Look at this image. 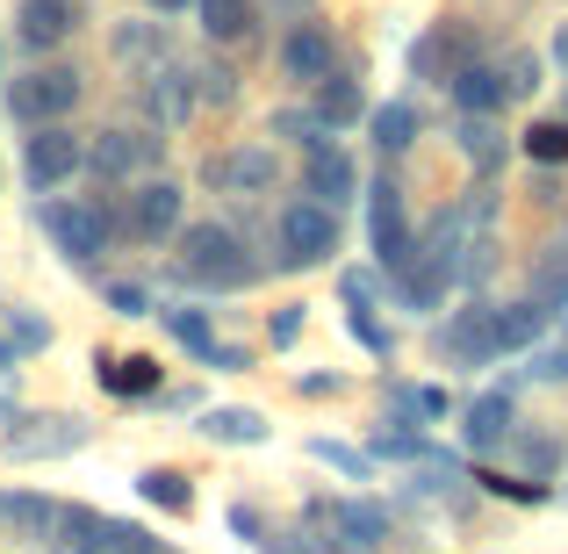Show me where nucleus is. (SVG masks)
Wrapping results in <instances>:
<instances>
[{
	"mask_svg": "<svg viewBox=\"0 0 568 554\" xmlns=\"http://www.w3.org/2000/svg\"><path fill=\"white\" fill-rule=\"evenodd\" d=\"M181 252H173V274L187 281V289H209V295H237L260 281V260L245 252V238L231 231V223H181Z\"/></svg>",
	"mask_w": 568,
	"mask_h": 554,
	"instance_id": "nucleus-1",
	"label": "nucleus"
},
{
	"mask_svg": "<svg viewBox=\"0 0 568 554\" xmlns=\"http://www.w3.org/2000/svg\"><path fill=\"white\" fill-rule=\"evenodd\" d=\"M324 260H338V209L310 202V194L281 202V216H274V266L281 274H303V266H324Z\"/></svg>",
	"mask_w": 568,
	"mask_h": 554,
	"instance_id": "nucleus-2",
	"label": "nucleus"
},
{
	"mask_svg": "<svg viewBox=\"0 0 568 554\" xmlns=\"http://www.w3.org/2000/svg\"><path fill=\"white\" fill-rule=\"evenodd\" d=\"M37 231L51 238L58 252H65L72 266H94L101 252H109V238H115V216L101 202H72V194H43L37 202Z\"/></svg>",
	"mask_w": 568,
	"mask_h": 554,
	"instance_id": "nucleus-3",
	"label": "nucleus"
},
{
	"mask_svg": "<svg viewBox=\"0 0 568 554\" xmlns=\"http://www.w3.org/2000/svg\"><path fill=\"white\" fill-rule=\"evenodd\" d=\"M80 94H87V80L72 66H58V58H37V72H22V80L8 87V109H14V123H65L72 109H80Z\"/></svg>",
	"mask_w": 568,
	"mask_h": 554,
	"instance_id": "nucleus-4",
	"label": "nucleus"
},
{
	"mask_svg": "<svg viewBox=\"0 0 568 554\" xmlns=\"http://www.w3.org/2000/svg\"><path fill=\"white\" fill-rule=\"evenodd\" d=\"M115 223H123V238H138V245H166L187 223V188L166 181V173H159V181H138L123 194V216Z\"/></svg>",
	"mask_w": 568,
	"mask_h": 554,
	"instance_id": "nucleus-5",
	"label": "nucleus"
},
{
	"mask_svg": "<svg viewBox=\"0 0 568 554\" xmlns=\"http://www.w3.org/2000/svg\"><path fill=\"white\" fill-rule=\"evenodd\" d=\"M159 159H166V130H101L94 144H87V159L80 167L94 173V188L101 181H130V173H152Z\"/></svg>",
	"mask_w": 568,
	"mask_h": 554,
	"instance_id": "nucleus-6",
	"label": "nucleus"
},
{
	"mask_svg": "<svg viewBox=\"0 0 568 554\" xmlns=\"http://www.w3.org/2000/svg\"><path fill=\"white\" fill-rule=\"evenodd\" d=\"M303 194L324 209H346L353 194H361V167H353V152L338 144V130H324V138L303 144Z\"/></svg>",
	"mask_w": 568,
	"mask_h": 554,
	"instance_id": "nucleus-7",
	"label": "nucleus"
},
{
	"mask_svg": "<svg viewBox=\"0 0 568 554\" xmlns=\"http://www.w3.org/2000/svg\"><path fill=\"white\" fill-rule=\"evenodd\" d=\"M367 238H375V266H382V274H403V266H410L417 231H410V209H403L396 181L367 188Z\"/></svg>",
	"mask_w": 568,
	"mask_h": 554,
	"instance_id": "nucleus-8",
	"label": "nucleus"
},
{
	"mask_svg": "<svg viewBox=\"0 0 568 554\" xmlns=\"http://www.w3.org/2000/svg\"><path fill=\"white\" fill-rule=\"evenodd\" d=\"M332 66H338V37H332V22H288V29H281V43H274V72H281L288 87H317Z\"/></svg>",
	"mask_w": 568,
	"mask_h": 554,
	"instance_id": "nucleus-9",
	"label": "nucleus"
},
{
	"mask_svg": "<svg viewBox=\"0 0 568 554\" xmlns=\"http://www.w3.org/2000/svg\"><path fill=\"white\" fill-rule=\"evenodd\" d=\"M80 159H87V144L72 138L65 123H37L22 138V173H29V188H37V194H58L72 173H80Z\"/></svg>",
	"mask_w": 568,
	"mask_h": 554,
	"instance_id": "nucleus-10",
	"label": "nucleus"
},
{
	"mask_svg": "<svg viewBox=\"0 0 568 554\" xmlns=\"http://www.w3.org/2000/svg\"><path fill=\"white\" fill-rule=\"evenodd\" d=\"M202 173H209V188H216V194H237V202H252V194H274L281 159H274V144H231V152H216Z\"/></svg>",
	"mask_w": 568,
	"mask_h": 554,
	"instance_id": "nucleus-11",
	"label": "nucleus"
},
{
	"mask_svg": "<svg viewBox=\"0 0 568 554\" xmlns=\"http://www.w3.org/2000/svg\"><path fill=\"white\" fill-rule=\"evenodd\" d=\"M439 353L454 367H489L497 361V339H489V303H460V310H446V324H439Z\"/></svg>",
	"mask_w": 568,
	"mask_h": 554,
	"instance_id": "nucleus-12",
	"label": "nucleus"
},
{
	"mask_svg": "<svg viewBox=\"0 0 568 554\" xmlns=\"http://www.w3.org/2000/svg\"><path fill=\"white\" fill-rule=\"evenodd\" d=\"M194 109H202V94H194V66L159 58V66H152V87H144V115H152L159 130H181Z\"/></svg>",
	"mask_w": 568,
	"mask_h": 554,
	"instance_id": "nucleus-13",
	"label": "nucleus"
},
{
	"mask_svg": "<svg viewBox=\"0 0 568 554\" xmlns=\"http://www.w3.org/2000/svg\"><path fill=\"white\" fill-rule=\"evenodd\" d=\"M317 518H332V533H338V554H375V547L388 541V504H367V497L317 504Z\"/></svg>",
	"mask_w": 568,
	"mask_h": 554,
	"instance_id": "nucleus-14",
	"label": "nucleus"
},
{
	"mask_svg": "<svg viewBox=\"0 0 568 554\" xmlns=\"http://www.w3.org/2000/svg\"><path fill=\"white\" fill-rule=\"evenodd\" d=\"M72 29H80V0H22V8H14V37L37 58H51Z\"/></svg>",
	"mask_w": 568,
	"mask_h": 554,
	"instance_id": "nucleus-15",
	"label": "nucleus"
},
{
	"mask_svg": "<svg viewBox=\"0 0 568 554\" xmlns=\"http://www.w3.org/2000/svg\"><path fill=\"white\" fill-rule=\"evenodd\" d=\"M0 446H8V461H51V454L87 446V425L80 417H29V425H14Z\"/></svg>",
	"mask_w": 568,
	"mask_h": 554,
	"instance_id": "nucleus-16",
	"label": "nucleus"
},
{
	"mask_svg": "<svg viewBox=\"0 0 568 554\" xmlns=\"http://www.w3.org/2000/svg\"><path fill=\"white\" fill-rule=\"evenodd\" d=\"M511 432H518V403L504 396V389H489V396H475L468 411H460V440H468V454H497Z\"/></svg>",
	"mask_w": 568,
	"mask_h": 554,
	"instance_id": "nucleus-17",
	"label": "nucleus"
},
{
	"mask_svg": "<svg viewBox=\"0 0 568 554\" xmlns=\"http://www.w3.org/2000/svg\"><path fill=\"white\" fill-rule=\"evenodd\" d=\"M446 94H454V109H460V115H504L511 87H504V66L475 58V66H460L454 80H446Z\"/></svg>",
	"mask_w": 568,
	"mask_h": 554,
	"instance_id": "nucleus-18",
	"label": "nucleus"
},
{
	"mask_svg": "<svg viewBox=\"0 0 568 554\" xmlns=\"http://www.w3.org/2000/svg\"><path fill=\"white\" fill-rule=\"evenodd\" d=\"M540 332H547V310L532 303H489V339H497V353H526V346H540Z\"/></svg>",
	"mask_w": 568,
	"mask_h": 554,
	"instance_id": "nucleus-19",
	"label": "nucleus"
},
{
	"mask_svg": "<svg viewBox=\"0 0 568 554\" xmlns=\"http://www.w3.org/2000/svg\"><path fill=\"white\" fill-rule=\"evenodd\" d=\"M94 382L109 389V396H159V361L152 353H130V361L94 353Z\"/></svg>",
	"mask_w": 568,
	"mask_h": 554,
	"instance_id": "nucleus-20",
	"label": "nucleus"
},
{
	"mask_svg": "<svg viewBox=\"0 0 568 554\" xmlns=\"http://www.w3.org/2000/svg\"><path fill=\"white\" fill-rule=\"evenodd\" d=\"M194 14H202L209 43H245L260 29V0H194Z\"/></svg>",
	"mask_w": 568,
	"mask_h": 554,
	"instance_id": "nucleus-21",
	"label": "nucleus"
},
{
	"mask_svg": "<svg viewBox=\"0 0 568 554\" xmlns=\"http://www.w3.org/2000/svg\"><path fill=\"white\" fill-rule=\"evenodd\" d=\"M51 554H101V512L94 504H58L51 512Z\"/></svg>",
	"mask_w": 568,
	"mask_h": 554,
	"instance_id": "nucleus-22",
	"label": "nucleus"
},
{
	"mask_svg": "<svg viewBox=\"0 0 568 554\" xmlns=\"http://www.w3.org/2000/svg\"><path fill=\"white\" fill-rule=\"evenodd\" d=\"M202 440H216V446H266V417L245 411V403H216V411H202Z\"/></svg>",
	"mask_w": 568,
	"mask_h": 554,
	"instance_id": "nucleus-23",
	"label": "nucleus"
},
{
	"mask_svg": "<svg viewBox=\"0 0 568 554\" xmlns=\"http://www.w3.org/2000/svg\"><path fill=\"white\" fill-rule=\"evenodd\" d=\"M367 130H375V152H382V159H403V152L417 144V109H410V101L367 109Z\"/></svg>",
	"mask_w": 568,
	"mask_h": 554,
	"instance_id": "nucleus-24",
	"label": "nucleus"
},
{
	"mask_svg": "<svg viewBox=\"0 0 568 554\" xmlns=\"http://www.w3.org/2000/svg\"><path fill=\"white\" fill-rule=\"evenodd\" d=\"M361 115H367L361 80H338V72H324V80H317V123H324V130H346V123H361Z\"/></svg>",
	"mask_w": 568,
	"mask_h": 554,
	"instance_id": "nucleus-25",
	"label": "nucleus"
},
{
	"mask_svg": "<svg viewBox=\"0 0 568 554\" xmlns=\"http://www.w3.org/2000/svg\"><path fill=\"white\" fill-rule=\"evenodd\" d=\"M532 303L555 318V310H568V238H555V245L540 252V266H532Z\"/></svg>",
	"mask_w": 568,
	"mask_h": 554,
	"instance_id": "nucleus-26",
	"label": "nucleus"
},
{
	"mask_svg": "<svg viewBox=\"0 0 568 554\" xmlns=\"http://www.w3.org/2000/svg\"><path fill=\"white\" fill-rule=\"evenodd\" d=\"M460 152H468L475 173H497L504 167V130H497V115H460Z\"/></svg>",
	"mask_w": 568,
	"mask_h": 554,
	"instance_id": "nucleus-27",
	"label": "nucleus"
},
{
	"mask_svg": "<svg viewBox=\"0 0 568 554\" xmlns=\"http://www.w3.org/2000/svg\"><path fill=\"white\" fill-rule=\"evenodd\" d=\"M159 324H166L173 339H181V346L194 353V361H202L209 346H216V318H209V310H187V303H173V310H152Z\"/></svg>",
	"mask_w": 568,
	"mask_h": 554,
	"instance_id": "nucleus-28",
	"label": "nucleus"
},
{
	"mask_svg": "<svg viewBox=\"0 0 568 554\" xmlns=\"http://www.w3.org/2000/svg\"><path fill=\"white\" fill-rule=\"evenodd\" d=\"M51 512H58V504L51 497H29V490L0 497V518L14 526V541H43V533H51Z\"/></svg>",
	"mask_w": 568,
	"mask_h": 554,
	"instance_id": "nucleus-29",
	"label": "nucleus"
},
{
	"mask_svg": "<svg viewBox=\"0 0 568 554\" xmlns=\"http://www.w3.org/2000/svg\"><path fill=\"white\" fill-rule=\"evenodd\" d=\"M138 497H144V504H159V512H187L194 490H187V475H181V469H144V475H138Z\"/></svg>",
	"mask_w": 568,
	"mask_h": 554,
	"instance_id": "nucleus-30",
	"label": "nucleus"
},
{
	"mask_svg": "<svg viewBox=\"0 0 568 554\" xmlns=\"http://www.w3.org/2000/svg\"><path fill=\"white\" fill-rule=\"evenodd\" d=\"M504 446H511V454H518V461L532 469V483H547V475L561 469V440H540V432H511Z\"/></svg>",
	"mask_w": 568,
	"mask_h": 554,
	"instance_id": "nucleus-31",
	"label": "nucleus"
},
{
	"mask_svg": "<svg viewBox=\"0 0 568 554\" xmlns=\"http://www.w3.org/2000/svg\"><path fill=\"white\" fill-rule=\"evenodd\" d=\"M101 554H166V541H152L130 518H101Z\"/></svg>",
	"mask_w": 568,
	"mask_h": 554,
	"instance_id": "nucleus-32",
	"label": "nucleus"
},
{
	"mask_svg": "<svg viewBox=\"0 0 568 554\" xmlns=\"http://www.w3.org/2000/svg\"><path fill=\"white\" fill-rule=\"evenodd\" d=\"M526 159H532V167H561V159H568V123H555V115L532 123L526 130Z\"/></svg>",
	"mask_w": 568,
	"mask_h": 554,
	"instance_id": "nucleus-33",
	"label": "nucleus"
},
{
	"mask_svg": "<svg viewBox=\"0 0 568 554\" xmlns=\"http://www.w3.org/2000/svg\"><path fill=\"white\" fill-rule=\"evenodd\" d=\"M115 58H166V29L159 22H123L115 29Z\"/></svg>",
	"mask_w": 568,
	"mask_h": 554,
	"instance_id": "nucleus-34",
	"label": "nucleus"
},
{
	"mask_svg": "<svg viewBox=\"0 0 568 554\" xmlns=\"http://www.w3.org/2000/svg\"><path fill=\"white\" fill-rule=\"evenodd\" d=\"M504 87H511V101H532V94H540V58H532V51H511V58H504Z\"/></svg>",
	"mask_w": 568,
	"mask_h": 554,
	"instance_id": "nucleus-35",
	"label": "nucleus"
},
{
	"mask_svg": "<svg viewBox=\"0 0 568 554\" xmlns=\"http://www.w3.org/2000/svg\"><path fill=\"white\" fill-rule=\"evenodd\" d=\"M388 289V274L375 266V274H367V266H353V274H338V295H346V310H375V295Z\"/></svg>",
	"mask_w": 568,
	"mask_h": 554,
	"instance_id": "nucleus-36",
	"label": "nucleus"
},
{
	"mask_svg": "<svg viewBox=\"0 0 568 554\" xmlns=\"http://www.w3.org/2000/svg\"><path fill=\"white\" fill-rule=\"evenodd\" d=\"M194 94L202 101H237V72L209 58V66H194Z\"/></svg>",
	"mask_w": 568,
	"mask_h": 554,
	"instance_id": "nucleus-37",
	"label": "nucleus"
},
{
	"mask_svg": "<svg viewBox=\"0 0 568 554\" xmlns=\"http://www.w3.org/2000/svg\"><path fill=\"white\" fill-rule=\"evenodd\" d=\"M310 454H317L324 469H338V475H353V483H367V454H353V446H338V440H310Z\"/></svg>",
	"mask_w": 568,
	"mask_h": 554,
	"instance_id": "nucleus-38",
	"label": "nucleus"
},
{
	"mask_svg": "<svg viewBox=\"0 0 568 554\" xmlns=\"http://www.w3.org/2000/svg\"><path fill=\"white\" fill-rule=\"evenodd\" d=\"M109 310L115 318H152V289H138V281H109Z\"/></svg>",
	"mask_w": 568,
	"mask_h": 554,
	"instance_id": "nucleus-39",
	"label": "nucleus"
},
{
	"mask_svg": "<svg viewBox=\"0 0 568 554\" xmlns=\"http://www.w3.org/2000/svg\"><path fill=\"white\" fill-rule=\"evenodd\" d=\"M346 318H353V339H361V346L375 353V361H396V332H382V324L367 318V310H346Z\"/></svg>",
	"mask_w": 568,
	"mask_h": 554,
	"instance_id": "nucleus-40",
	"label": "nucleus"
},
{
	"mask_svg": "<svg viewBox=\"0 0 568 554\" xmlns=\"http://www.w3.org/2000/svg\"><path fill=\"white\" fill-rule=\"evenodd\" d=\"M274 138L310 144V138H324V123H317V115H303V109H281V115H274Z\"/></svg>",
	"mask_w": 568,
	"mask_h": 554,
	"instance_id": "nucleus-41",
	"label": "nucleus"
},
{
	"mask_svg": "<svg viewBox=\"0 0 568 554\" xmlns=\"http://www.w3.org/2000/svg\"><path fill=\"white\" fill-rule=\"evenodd\" d=\"M483 490H497V497H511V504H547V483H504V475H483Z\"/></svg>",
	"mask_w": 568,
	"mask_h": 554,
	"instance_id": "nucleus-42",
	"label": "nucleus"
},
{
	"mask_svg": "<svg viewBox=\"0 0 568 554\" xmlns=\"http://www.w3.org/2000/svg\"><path fill=\"white\" fill-rule=\"evenodd\" d=\"M8 332H14V339H8L14 353H37V346H51V324H37V318H14Z\"/></svg>",
	"mask_w": 568,
	"mask_h": 554,
	"instance_id": "nucleus-43",
	"label": "nucleus"
},
{
	"mask_svg": "<svg viewBox=\"0 0 568 554\" xmlns=\"http://www.w3.org/2000/svg\"><path fill=\"white\" fill-rule=\"evenodd\" d=\"M532 382H568V346H540V353H532Z\"/></svg>",
	"mask_w": 568,
	"mask_h": 554,
	"instance_id": "nucleus-44",
	"label": "nucleus"
},
{
	"mask_svg": "<svg viewBox=\"0 0 568 554\" xmlns=\"http://www.w3.org/2000/svg\"><path fill=\"white\" fill-rule=\"evenodd\" d=\"M260 547H266V554H332V547H310L303 533H266Z\"/></svg>",
	"mask_w": 568,
	"mask_h": 554,
	"instance_id": "nucleus-45",
	"label": "nucleus"
},
{
	"mask_svg": "<svg viewBox=\"0 0 568 554\" xmlns=\"http://www.w3.org/2000/svg\"><path fill=\"white\" fill-rule=\"evenodd\" d=\"M231 533H245L252 547L266 541V526H260V512H252V504H231Z\"/></svg>",
	"mask_w": 568,
	"mask_h": 554,
	"instance_id": "nucleus-46",
	"label": "nucleus"
},
{
	"mask_svg": "<svg viewBox=\"0 0 568 554\" xmlns=\"http://www.w3.org/2000/svg\"><path fill=\"white\" fill-rule=\"evenodd\" d=\"M202 367H216V374H237V367H245V353H237V346H209V353H202Z\"/></svg>",
	"mask_w": 568,
	"mask_h": 554,
	"instance_id": "nucleus-47",
	"label": "nucleus"
},
{
	"mask_svg": "<svg viewBox=\"0 0 568 554\" xmlns=\"http://www.w3.org/2000/svg\"><path fill=\"white\" fill-rule=\"evenodd\" d=\"M295 339H303V310H281L274 318V346H295Z\"/></svg>",
	"mask_w": 568,
	"mask_h": 554,
	"instance_id": "nucleus-48",
	"label": "nucleus"
},
{
	"mask_svg": "<svg viewBox=\"0 0 568 554\" xmlns=\"http://www.w3.org/2000/svg\"><path fill=\"white\" fill-rule=\"evenodd\" d=\"M555 66H561V72H568V22H561V29H555Z\"/></svg>",
	"mask_w": 568,
	"mask_h": 554,
	"instance_id": "nucleus-49",
	"label": "nucleus"
},
{
	"mask_svg": "<svg viewBox=\"0 0 568 554\" xmlns=\"http://www.w3.org/2000/svg\"><path fill=\"white\" fill-rule=\"evenodd\" d=\"M152 8H159V14H187L194 0H152Z\"/></svg>",
	"mask_w": 568,
	"mask_h": 554,
	"instance_id": "nucleus-50",
	"label": "nucleus"
},
{
	"mask_svg": "<svg viewBox=\"0 0 568 554\" xmlns=\"http://www.w3.org/2000/svg\"><path fill=\"white\" fill-rule=\"evenodd\" d=\"M14 367V346H8V339H0V374H8Z\"/></svg>",
	"mask_w": 568,
	"mask_h": 554,
	"instance_id": "nucleus-51",
	"label": "nucleus"
}]
</instances>
